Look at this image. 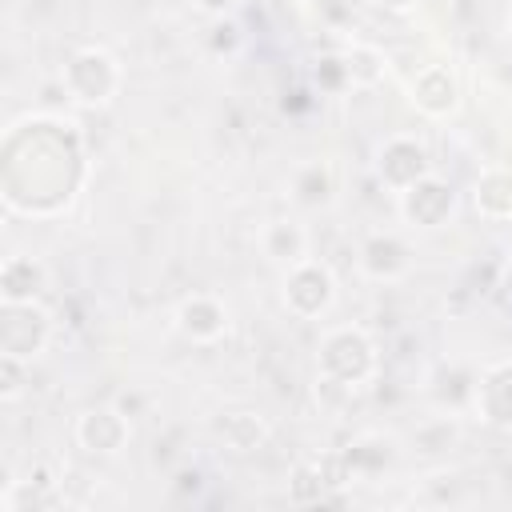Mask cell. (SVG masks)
I'll return each mask as SVG.
<instances>
[{
    "instance_id": "ac0fdd59",
    "label": "cell",
    "mask_w": 512,
    "mask_h": 512,
    "mask_svg": "<svg viewBox=\"0 0 512 512\" xmlns=\"http://www.w3.org/2000/svg\"><path fill=\"white\" fill-rule=\"evenodd\" d=\"M312 80H316L320 92H344V88H348L344 60H340V56H320L316 68H312Z\"/></svg>"
},
{
    "instance_id": "d6986e66",
    "label": "cell",
    "mask_w": 512,
    "mask_h": 512,
    "mask_svg": "<svg viewBox=\"0 0 512 512\" xmlns=\"http://www.w3.org/2000/svg\"><path fill=\"white\" fill-rule=\"evenodd\" d=\"M0 372H4V384H0V396L12 400L20 392V372H24V360L16 356H0Z\"/></svg>"
},
{
    "instance_id": "9a60e30c",
    "label": "cell",
    "mask_w": 512,
    "mask_h": 512,
    "mask_svg": "<svg viewBox=\"0 0 512 512\" xmlns=\"http://www.w3.org/2000/svg\"><path fill=\"white\" fill-rule=\"evenodd\" d=\"M216 436L232 448V452H252L268 440V424L256 412H224L216 420Z\"/></svg>"
},
{
    "instance_id": "3957f363",
    "label": "cell",
    "mask_w": 512,
    "mask_h": 512,
    "mask_svg": "<svg viewBox=\"0 0 512 512\" xmlns=\"http://www.w3.org/2000/svg\"><path fill=\"white\" fill-rule=\"evenodd\" d=\"M52 336V320L48 312L28 300V304H4V320H0V352L16 356V360H32L44 352Z\"/></svg>"
},
{
    "instance_id": "e0dca14e",
    "label": "cell",
    "mask_w": 512,
    "mask_h": 512,
    "mask_svg": "<svg viewBox=\"0 0 512 512\" xmlns=\"http://www.w3.org/2000/svg\"><path fill=\"white\" fill-rule=\"evenodd\" d=\"M292 200L304 204V208L328 204V200H332V168H328L324 160L304 164V168L296 172V180H292Z\"/></svg>"
},
{
    "instance_id": "ffe728a7",
    "label": "cell",
    "mask_w": 512,
    "mask_h": 512,
    "mask_svg": "<svg viewBox=\"0 0 512 512\" xmlns=\"http://www.w3.org/2000/svg\"><path fill=\"white\" fill-rule=\"evenodd\" d=\"M236 44H240V28L232 20H216L212 24V48L216 52H236Z\"/></svg>"
},
{
    "instance_id": "ba28073f",
    "label": "cell",
    "mask_w": 512,
    "mask_h": 512,
    "mask_svg": "<svg viewBox=\"0 0 512 512\" xmlns=\"http://www.w3.org/2000/svg\"><path fill=\"white\" fill-rule=\"evenodd\" d=\"M476 408H480V420H488L492 428H512V360L488 364L480 372Z\"/></svg>"
},
{
    "instance_id": "7a4b0ae2",
    "label": "cell",
    "mask_w": 512,
    "mask_h": 512,
    "mask_svg": "<svg viewBox=\"0 0 512 512\" xmlns=\"http://www.w3.org/2000/svg\"><path fill=\"white\" fill-rule=\"evenodd\" d=\"M64 88L80 104H108L120 88V64L104 48H80L64 64Z\"/></svg>"
},
{
    "instance_id": "5bb4252c",
    "label": "cell",
    "mask_w": 512,
    "mask_h": 512,
    "mask_svg": "<svg viewBox=\"0 0 512 512\" xmlns=\"http://www.w3.org/2000/svg\"><path fill=\"white\" fill-rule=\"evenodd\" d=\"M44 292V268L32 256H8L0 272V296L4 304H28Z\"/></svg>"
},
{
    "instance_id": "30bf717a",
    "label": "cell",
    "mask_w": 512,
    "mask_h": 512,
    "mask_svg": "<svg viewBox=\"0 0 512 512\" xmlns=\"http://www.w3.org/2000/svg\"><path fill=\"white\" fill-rule=\"evenodd\" d=\"M176 328H180L188 340H196V344H212V340H220L224 328H228V308H224L216 296L196 292V296H188V300L176 308Z\"/></svg>"
},
{
    "instance_id": "7402d4cb",
    "label": "cell",
    "mask_w": 512,
    "mask_h": 512,
    "mask_svg": "<svg viewBox=\"0 0 512 512\" xmlns=\"http://www.w3.org/2000/svg\"><path fill=\"white\" fill-rule=\"evenodd\" d=\"M376 4H380L384 12H400V16H404V12H412L420 0H376Z\"/></svg>"
},
{
    "instance_id": "4fadbf2b",
    "label": "cell",
    "mask_w": 512,
    "mask_h": 512,
    "mask_svg": "<svg viewBox=\"0 0 512 512\" xmlns=\"http://www.w3.org/2000/svg\"><path fill=\"white\" fill-rule=\"evenodd\" d=\"M260 252H264L268 260L292 268V264L308 260V232H304L300 224H292V220H272V224H264V232H260Z\"/></svg>"
},
{
    "instance_id": "9c48e42d",
    "label": "cell",
    "mask_w": 512,
    "mask_h": 512,
    "mask_svg": "<svg viewBox=\"0 0 512 512\" xmlns=\"http://www.w3.org/2000/svg\"><path fill=\"white\" fill-rule=\"evenodd\" d=\"M412 104L424 116H452L460 108V84L444 64H428L416 80H412Z\"/></svg>"
},
{
    "instance_id": "5b68a950",
    "label": "cell",
    "mask_w": 512,
    "mask_h": 512,
    "mask_svg": "<svg viewBox=\"0 0 512 512\" xmlns=\"http://www.w3.org/2000/svg\"><path fill=\"white\" fill-rule=\"evenodd\" d=\"M376 172H380V180H384L392 192H404V188H412L416 180L428 176V152H424V144L412 140V136H392V140L380 148Z\"/></svg>"
},
{
    "instance_id": "7c38bea8",
    "label": "cell",
    "mask_w": 512,
    "mask_h": 512,
    "mask_svg": "<svg viewBox=\"0 0 512 512\" xmlns=\"http://www.w3.org/2000/svg\"><path fill=\"white\" fill-rule=\"evenodd\" d=\"M472 204L484 220H512V168H488L472 184Z\"/></svg>"
},
{
    "instance_id": "2e32d148",
    "label": "cell",
    "mask_w": 512,
    "mask_h": 512,
    "mask_svg": "<svg viewBox=\"0 0 512 512\" xmlns=\"http://www.w3.org/2000/svg\"><path fill=\"white\" fill-rule=\"evenodd\" d=\"M340 60H344L348 88H376L384 80V72H388L380 48H372V44H352V48L340 52Z\"/></svg>"
},
{
    "instance_id": "8992f818",
    "label": "cell",
    "mask_w": 512,
    "mask_h": 512,
    "mask_svg": "<svg viewBox=\"0 0 512 512\" xmlns=\"http://www.w3.org/2000/svg\"><path fill=\"white\" fill-rule=\"evenodd\" d=\"M76 440L84 452H96V456H112L120 452V444L128 440V416L108 408V404H96V408H84L76 416Z\"/></svg>"
},
{
    "instance_id": "6da1fadb",
    "label": "cell",
    "mask_w": 512,
    "mask_h": 512,
    "mask_svg": "<svg viewBox=\"0 0 512 512\" xmlns=\"http://www.w3.org/2000/svg\"><path fill=\"white\" fill-rule=\"evenodd\" d=\"M376 372V348L360 328H332L320 340V376L356 388Z\"/></svg>"
},
{
    "instance_id": "44dd1931",
    "label": "cell",
    "mask_w": 512,
    "mask_h": 512,
    "mask_svg": "<svg viewBox=\"0 0 512 512\" xmlns=\"http://www.w3.org/2000/svg\"><path fill=\"white\" fill-rule=\"evenodd\" d=\"M192 4H196L200 12H208V16H224V12H228L236 0H192Z\"/></svg>"
},
{
    "instance_id": "603a6c76",
    "label": "cell",
    "mask_w": 512,
    "mask_h": 512,
    "mask_svg": "<svg viewBox=\"0 0 512 512\" xmlns=\"http://www.w3.org/2000/svg\"><path fill=\"white\" fill-rule=\"evenodd\" d=\"M504 288H508V296H512V264H508V276H504Z\"/></svg>"
},
{
    "instance_id": "277c9868",
    "label": "cell",
    "mask_w": 512,
    "mask_h": 512,
    "mask_svg": "<svg viewBox=\"0 0 512 512\" xmlns=\"http://www.w3.org/2000/svg\"><path fill=\"white\" fill-rule=\"evenodd\" d=\"M332 300H336V280H332V272L324 264L300 260V264L288 268V276H284V304H288V312L312 320V316L328 312Z\"/></svg>"
},
{
    "instance_id": "8fae6325",
    "label": "cell",
    "mask_w": 512,
    "mask_h": 512,
    "mask_svg": "<svg viewBox=\"0 0 512 512\" xmlns=\"http://www.w3.org/2000/svg\"><path fill=\"white\" fill-rule=\"evenodd\" d=\"M360 264H364V272H368L372 280H400V276L408 272L412 256H408V248H404L400 236H392V232H376V236L364 240V248H360Z\"/></svg>"
},
{
    "instance_id": "52a82bcc",
    "label": "cell",
    "mask_w": 512,
    "mask_h": 512,
    "mask_svg": "<svg viewBox=\"0 0 512 512\" xmlns=\"http://www.w3.org/2000/svg\"><path fill=\"white\" fill-rule=\"evenodd\" d=\"M448 212H452V188L436 176H424L400 192V216L416 228H436L448 220Z\"/></svg>"
},
{
    "instance_id": "cb8c5ba5",
    "label": "cell",
    "mask_w": 512,
    "mask_h": 512,
    "mask_svg": "<svg viewBox=\"0 0 512 512\" xmlns=\"http://www.w3.org/2000/svg\"><path fill=\"white\" fill-rule=\"evenodd\" d=\"M508 36H512V12H508Z\"/></svg>"
}]
</instances>
